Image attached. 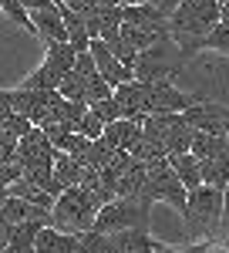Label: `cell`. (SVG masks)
<instances>
[{
  "label": "cell",
  "instance_id": "5",
  "mask_svg": "<svg viewBox=\"0 0 229 253\" xmlns=\"http://www.w3.org/2000/svg\"><path fill=\"white\" fill-rule=\"evenodd\" d=\"M182 64H186V54L179 51V44L172 38H165V41H158L155 47L138 54V61H135V78L138 81H172Z\"/></svg>",
  "mask_w": 229,
  "mask_h": 253
},
{
  "label": "cell",
  "instance_id": "25",
  "mask_svg": "<svg viewBox=\"0 0 229 253\" xmlns=\"http://www.w3.org/2000/svg\"><path fill=\"white\" fill-rule=\"evenodd\" d=\"M81 253H125V250L112 240V233L88 230V233H81Z\"/></svg>",
  "mask_w": 229,
  "mask_h": 253
},
{
  "label": "cell",
  "instance_id": "18",
  "mask_svg": "<svg viewBox=\"0 0 229 253\" xmlns=\"http://www.w3.org/2000/svg\"><path fill=\"white\" fill-rule=\"evenodd\" d=\"M112 240L125 253H155V247H158L152 230H118V233H112Z\"/></svg>",
  "mask_w": 229,
  "mask_h": 253
},
{
  "label": "cell",
  "instance_id": "39",
  "mask_svg": "<svg viewBox=\"0 0 229 253\" xmlns=\"http://www.w3.org/2000/svg\"><path fill=\"white\" fill-rule=\"evenodd\" d=\"M206 253H229V250H226L223 240H209V250H206Z\"/></svg>",
  "mask_w": 229,
  "mask_h": 253
},
{
  "label": "cell",
  "instance_id": "4",
  "mask_svg": "<svg viewBox=\"0 0 229 253\" xmlns=\"http://www.w3.org/2000/svg\"><path fill=\"white\" fill-rule=\"evenodd\" d=\"M95 230L118 233V230H152V203H142L132 196H114L98 210Z\"/></svg>",
  "mask_w": 229,
  "mask_h": 253
},
{
  "label": "cell",
  "instance_id": "11",
  "mask_svg": "<svg viewBox=\"0 0 229 253\" xmlns=\"http://www.w3.org/2000/svg\"><path fill=\"white\" fill-rule=\"evenodd\" d=\"M84 24H88V34L91 38H101V41H112L118 38V31H121V3H114V7H95L91 14H84Z\"/></svg>",
  "mask_w": 229,
  "mask_h": 253
},
{
  "label": "cell",
  "instance_id": "15",
  "mask_svg": "<svg viewBox=\"0 0 229 253\" xmlns=\"http://www.w3.org/2000/svg\"><path fill=\"white\" fill-rule=\"evenodd\" d=\"M105 138L112 142L114 149H128L132 152V145L142 138V122L138 118H118L112 125H105Z\"/></svg>",
  "mask_w": 229,
  "mask_h": 253
},
{
  "label": "cell",
  "instance_id": "24",
  "mask_svg": "<svg viewBox=\"0 0 229 253\" xmlns=\"http://www.w3.org/2000/svg\"><path fill=\"white\" fill-rule=\"evenodd\" d=\"M202 162V182L226 189L229 186V159H199Z\"/></svg>",
  "mask_w": 229,
  "mask_h": 253
},
{
  "label": "cell",
  "instance_id": "42",
  "mask_svg": "<svg viewBox=\"0 0 229 253\" xmlns=\"http://www.w3.org/2000/svg\"><path fill=\"white\" fill-rule=\"evenodd\" d=\"M226 138H229V125H226Z\"/></svg>",
  "mask_w": 229,
  "mask_h": 253
},
{
  "label": "cell",
  "instance_id": "32",
  "mask_svg": "<svg viewBox=\"0 0 229 253\" xmlns=\"http://www.w3.org/2000/svg\"><path fill=\"white\" fill-rule=\"evenodd\" d=\"M17 179H24V166H20L17 156H14L10 162H3V166H0V189H10Z\"/></svg>",
  "mask_w": 229,
  "mask_h": 253
},
{
  "label": "cell",
  "instance_id": "30",
  "mask_svg": "<svg viewBox=\"0 0 229 253\" xmlns=\"http://www.w3.org/2000/svg\"><path fill=\"white\" fill-rule=\"evenodd\" d=\"M206 51H219V54H226V58H229V24H226V20H219V24L209 31V38H206Z\"/></svg>",
  "mask_w": 229,
  "mask_h": 253
},
{
  "label": "cell",
  "instance_id": "26",
  "mask_svg": "<svg viewBox=\"0 0 229 253\" xmlns=\"http://www.w3.org/2000/svg\"><path fill=\"white\" fill-rule=\"evenodd\" d=\"M114 156V145L108 138H91V145H88V152L81 159V166H88V169H101V166H108V159Z\"/></svg>",
  "mask_w": 229,
  "mask_h": 253
},
{
  "label": "cell",
  "instance_id": "19",
  "mask_svg": "<svg viewBox=\"0 0 229 253\" xmlns=\"http://www.w3.org/2000/svg\"><path fill=\"white\" fill-rule=\"evenodd\" d=\"M81 189L95 199L98 206H105V203H112L114 196H118V189H114L112 182L101 175V169H88L84 166V175H81Z\"/></svg>",
  "mask_w": 229,
  "mask_h": 253
},
{
  "label": "cell",
  "instance_id": "35",
  "mask_svg": "<svg viewBox=\"0 0 229 253\" xmlns=\"http://www.w3.org/2000/svg\"><path fill=\"white\" fill-rule=\"evenodd\" d=\"M10 240H14V223H7V219L0 216V253H7Z\"/></svg>",
  "mask_w": 229,
  "mask_h": 253
},
{
  "label": "cell",
  "instance_id": "3",
  "mask_svg": "<svg viewBox=\"0 0 229 253\" xmlns=\"http://www.w3.org/2000/svg\"><path fill=\"white\" fill-rule=\"evenodd\" d=\"M98 210H101V206H98L81 186H68V189L54 199V206H51V226L64 230V233L81 236V233H88V230H95Z\"/></svg>",
  "mask_w": 229,
  "mask_h": 253
},
{
  "label": "cell",
  "instance_id": "14",
  "mask_svg": "<svg viewBox=\"0 0 229 253\" xmlns=\"http://www.w3.org/2000/svg\"><path fill=\"white\" fill-rule=\"evenodd\" d=\"M145 189H149V162L132 159V166L125 169L121 182H118V196H132V199L149 203V199H145Z\"/></svg>",
  "mask_w": 229,
  "mask_h": 253
},
{
  "label": "cell",
  "instance_id": "20",
  "mask_svg": "<svg viewBox=\"0 0 229 253\" xmlns=\"http://www.w3.org/2000/svg\"><path fill=\"white\" fill-rule=\"evenodd\" d=\"M40 226H47V223H40V219L17 223V226H14V240H10L7 253H38V233H40Z\"/></svg>",
  "mask_w": 229,
  "mask_h": 253
},
{
  "label": "cell",
  "instance_id": "9",
  "mask_svg": "<svg viewBox=\"0 0 229 253\" xmlns=\"http://www.w3.org/2000/svg\"><path fill=\"white\" fill-rule=\"evenodd\" d=\"M57 156V149H54V142L44 135V128H31L27 135H20L17 142V162L27 169V166H47V162H54Z\"/></svg>",
  "mask_w": 229,
  "mask_h": 253
},
{
  "label": "cell",
  "instance_id": "7",
  "mask_svg": "<svg viewBox=\"0 0 229 253\" xmlns=\"http://www.w3.org/2000/svg\"><path fill=\"white\" fill-rule=\"evenodd\" d=\"M145 84V112H186L189 105L199 101V95L179 91L172 81H142Z\"/></svg>",
  "mask_w": 229,
  "mask_h": 253
},
{
  "label": "cell",
  "instance_id": "10",
  "mask_svg": "<svg viewBox=\"0 0 229 253\" xmlns=\"http://www.w3.org/2000/svg\"><path fill=\"white\" fill-rule=\"evenodd\" d=\"M31 24H34V34L44 44L51 41H68V27H64V14H61V3H47L31 10Z\"/></svg>",
  "mask_w": 229,
  "mask_h": 253
},
{
  "label": "cell",
  "instance_id": "33",
  "mask_svg": "<svg viewBox=\"0 0 229 253\" xmlns=\"http://www.w3.org/2000/svg\"><path fill=\"white\" fill-rule=\"evenodd\" d=\"M91 108H95V112H98V115H101V118H105L108 125L121 118V108H118V101H114V95H112V98H101V101H95Z\"/></svg>",
  "mask_w": 229,
  "mask_h": 253
},
{
  "label": "cell",
  "instance_id": "40",
  "mask_svg": "<svg viewBox=\"0 0 229 253\" xmlns=\"http://www.w3.org/2000/svg\"><path fill=\"white\" fill-rule=\"evenodd\" d=\"M118 0H95V7H114Z\"/></svg>",
  "mask_w": 229,
  "mask_h": 253
},
{
  "label": "cell",
  "instance_id": "34",
  "mask_svg": "<svg viewBox=\"0 0 229 253\" xmlns=\"http://www.w3.org/2000/svg\"><path fill=\"white\" fill-rule=\"evenodd\" d=\"M206 250H209V240H202V243H186V247H169V243L158 240V247H155V253H206Z\"/></svg>",
  "mask_w": 229,
  "mask_h": 253
},
{
  "label": "cell",
  "instance_id": "36",
  "mask_svg": "<svg viewBox=\"0 0 229 253\" xmlns=\"http://www.w3.org/2000/svg\"><path fill=\"white\" fill-rule=\"evenodd\" d=\"M14 156H17V145H14V142H3V138H0V166H3V162H10Z\"/></svg>",
  "mask_w": 229,
  "mask_h": 253
},
{
  "label": "cell",
  "instance_id": "23",
  "mask_svg": "<svg viewBox=\"0 0 229 253\" xmlns=\"http://www.w3.org/2000/svg\"><path fill=\"white\" fill-rule=\"evenodd\" d=\"M7 193H10V196H20V199H27V203H34V206H47V210L54 206V196L44 193L38 182H31V179H17Z\"/></svg>",
  "mask_w": 229,
  "mask_h": 253
},
{
  "label": "cell",
  "instance_id": "16",
  "mask_svg": "<svg viewBox=\"0 0 229 253\" xmlns=\"http://www.w3.org/2000/svg\"><path fill=\"white\" fill-rule=\"evenodd\" d=\"M169 162H172V169H175V175L182 179V186L186 189H199L202 186V162L192 156V152H172L169 156Z\"/></svg>",
  "mask_w": 229,
  "mask_h": 253
},
{
  "label": "cell",
  "instance_id": "13",
  "mask_svg": "<svg viewBox=\"0 0 229 253\" xmlns=\"http://www.w3.org/2000/svg\"><path fill=\"white\" fill-rule=\"evenodd\" d=\"M38 253H81V236L64 233L57 226H40Z\"/></svg>",
  "mask_w": 229,
  "mask_h": 253
},
{
  "label": "cell",
  "instance_id": "21",
  "mask_svg": "<svg viewBox=\"0 0 229 253\" xmlns=\"http://www.w3.org/2000/svg\"><path fill=\"white\" fill-rule=\"evenodd\" d=\"M61 14H64V27H68V44L75 47L77 54H81V51H88L91 34H88V24H84V17H81L77 10H71V7H64V3H61Z\"/></svg>",
  "mask_w": 229,
  "mask_h": 253
},
{
  "label": "cell",
  "instance_id": "41",
  "mask_svg": "<svg viewBox=\"0 0 229 253\" xmlns=\"http://www.w3.org/2000/svg\"><path fill=\"white\" fill-rule=\"evenodd\" d=\"M121 7H128V3H145V0H118Z\"/></svg>",
  "mask_w": 229,
  "mask_h": 253
},
{
  "label": "cell",
  "instance_id": "31",
  "mask_svg": "<svg viewBox=\"0 0 229 253\" xmlns=\"http://www.w3.org/2000/svg\"><path fill=\"white\" fill-rule=\"evenodd\" d=\"M105 44L112 47V54H114V58H121V61H125V64H128V68L135 71V61H138V51H135L132 44H128V41L121 38V34H118V38H112V41H105Z\"/></svg>",
  "mask_w": 229,
  "mask_h": 253
},
{
  "label": "cell",
  "instance_id": "27",
  "mask_svg": "<svg viewBox=\"0 0 229 253\" xmlns=\"http://www.w3.org/2000/svg\"><path fill=\"white\" fill-rule=\"evenodd\" d=\"M57 84H61V75H57L47 61L40 64L34 75H27V78H24V88H38V91H57Z\"/></svg>",
  "mask_w": 229,
  "mask_h": 253
},
{
  "label": "cell",
  "instance_id": "12",
  "mask_svg": "<svg viewBox=\"0 0 229 253\" xmlns=\"http://www.w3.org/2000/svg\"><path fill=\"white\" fill-rule=\"evenodd\" d=\"M114 101H118V108H121V118H142L149 115L145 112V84L138 78L125 81V84H118L114 88Z\"/></svg>",
  "mask_w": 229,
  "mask_h": 253
},
{
  "label": "cell",
  "instance_id": "29",
  "mask_svg": "<svg viewBox=\"0 0 229 253\" xmlns=\"http://www.w3.org/2000/svg\"><path fill=\"white\" fill-rule=\"evenodd\" d=\"M0 10H3L7 17L14 20V24H20L24 31H31V34H34V24H31V14H27V7H24L20 0H0Z\"/></svg>",
  "mask_w": 229,
  "mask_h": 253
},
{
  "label": "cell",
  "instance_id": "22",
  "mask_svg": "<svg viewBox=\"0 0 229 253\" xmlns=\"http://www.w3.org/2000/svg\"><path fill=\"white\" fill-rule=\"evenodd\" d=\"M54 175H57V182H61L64 189H68V186H81L84 166H81L75 156H68V152H57L54 156Z\"/></svg>",
  "mask_w": 229,
  "mask_h": 253
},
{
  "label": "cell",
  "instance_id": "17",
  "mask_svg": "<svg viewBox=\"0 0 229 253\" xmlns=\"http://www.w3.org/2000/svg\"><path fill=\"white\" fill-rule=\"evenodd\" d=\"M192 156L195 159H229V138L212 132H195L192 138Z\"/></svg>",
  "mask_w": 229,
  "mask_h": 253
},
{
  "label": "cell",
  "instance_id": "8",
  "mask_svg": "<svg viewBox=\"0 0 229 253\" xmlns=\"http://www.w3.org/2000/svg\"><path fill=\"white\" fill-rule=\"evenodd\" d=\"M88 51H91V58H95V64H98V75L108 81L112 88H118V84H125V81L135 78V71H132V68H128L121 58H114L112 47H108L101 38H91Z\"/></svg>",
  "mask_w": 229,
  "mask_h": 253
},
{
  "label": "cell",
  "instance_id": "38",
  "mask_svg": "<svg viewBox=\"0 0 229 253\" xmlns=\"http://www.w3.org/2000/svg\"><path fill=\"white\" fill-rule=\"evenodd\" d=\"M155 3H158V7H162L165 14H172V10H175V7H179L182 0H155Z\"/></svg>",
  "mask_w": 229,
  "mask_h": 253
},
{
  "label": "cell",
  "instance_id": "2",
  "mask_svg": "<svg viewBox=\"0 0 229 253\" xmlns=\"http://www.w3.org/2000/svg\"><path fill=\"white\" fill-rule=\"evenodd\" d=\"M226 189H216V186H199L192 189L186 199V210H182V226H186V240L189 243H202V240H216L219 226H223V199Z\"/></svg>",
  "mask_w": 229,
  "mask_h": 253
},
{
  "label": "cell",
  "instance_id": "28",
  "mask_svg": "<svg viewBox=\"0 0 229 253\" xmlns=\"http://www.w3.org/2000/svg\"><path fill=\"white\" fill-rule=\"evenodd\" d=\"M105 125H108V122H105V118H101L95 108L88 105L84 118L77 122V132H81V135H88V138H101V135H105Z\"/></svg>",
  "mask_w": 229,
  "mask_h": 253
},
{
  "label": "cell",
  "instance_id": "1",
  "mask_svg": "<svg viewBox=\"0 0 229 253\" xmlns=\"http://www.w3.org/2000/svg\"><path fill=\"white\" fill-rule=\"evenodd\" d=\"M219 24V0H182L169 14V34L179 44L186 61L206 51V38Z\"/></svg>",
  "mask_w": 229,
  "mask_h": 253
},
{
  "label": "cell",
  "instance_id": "6",
  "mask_svg": "<svg viewBox=\"0 0 229 253\" xmlns=\"http://www.w3.org/2000/svg\"><path fill=\"white\" fill-rule=\"evenodd\" d=\"M145 199L149 203H169L172 210H186V199H189V189L182 186V179L175 175L169 159H155L149 162V189H145Z\"/></svg>",
  "mask_w": 229,
  "mask_h": 253
},
{
  "label": "cell",
  "instance_id": "37",
  "mask_svg": "<svg viewBox=\"0 0 229 253\" xmlns=\"http://www.w3.org/2000/svg\"><path fill=\"white\" fill-rule=\"evenodd\" d=\"M226 199H223V226H219V233H223V230H229V186H226Z\"/></svg>",
  "mask_w": 229,
  "mask_h": 253
}]
</instances>
